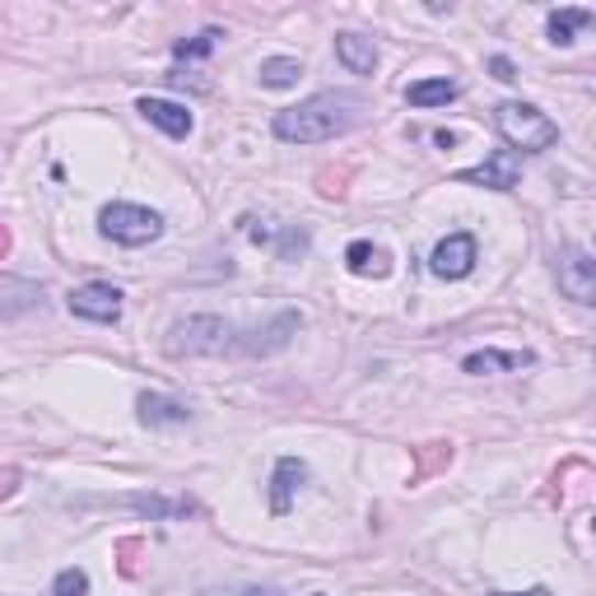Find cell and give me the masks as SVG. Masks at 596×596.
<instances>
[{
  "label": "cell",
  "instance_id": "9c48e42d",
  "mask_svg": "<svg viewBox=\"0 0 596 596\" xmlns=\"http://www.w3.org/2000/svg\"><path fill=\"white\" fill-rule=\"evenodd\" d=\"M335 56H341L354 75H373V66H377L373 37H360V33H341V37H335Z\"/></svg>",
  "mask_w": 596,
  "mask_h": 596
},
{
  "label": "cell",
  "instance_id": "ac0fdd59",
  "mask_svg": "<svg viewBox=\"0 0 596 596\" xmlns=\"http://www.w3.org/2000/svg\"><path fill=\"white\" fill-rule=\"evenodd\" d=\"M214 37H220V33H201L196 43H177V56H206L214 47Z\"/></svg>",
  "mask_w": 596,
  "mask_h": 596
},
{
  "label": "cell",
  "instance_id": "9a60e30c",
  "mask_svg": "<svg viewBox=\"0 0 596 596\" xmlns=\"http://www.w3.org/2000/svg\"><path fill=\"white\" fill-rule=\"evenodd\" d=\"M345 262H350V271H354V275H387L383 252H377V247H368V243H350Z\"/></svg>",
  "mask_w": 596,
  "mask_h": 596
},
{
  "label": "cell",
  "instance_id": "277c9868",
  "mask_svg": "<svg viewBox=\"0 0 596 596\" xmlns=\"http://www.w3.org/2000/svg\"><path fill=\"white\" fill-rule=\"evenodd\" d=\"M70 312L85 317V322H117L122 317V294L112 285H79L70 294Z\"/></svg>",
  "mask_w": 596,
  "mask_h": 596
},
{
  "label": "cell",
  "instance_id": "30bf717a",
  "mask_svg": "<svg viewBox=\"0 0 596 596\" xmlns=\"http://www.w3.org/2000/svg\"><path fill=\"white\" fill-rule=\"evenodd\" d=\"M303 475H308V466L294 462V456H285V462L275 466V499H271L275 512H289L294 508V489L303 485Z\"/></svg>",
  "mask_w": 596,
  "mask_h": 596
},
{
  "label": "cell",
  "instance_id": "5bb4252c",
  "mask_svg": "<svg viewBox=\"0 0 596 596\" xmlns=\"http://www.w3.org/2000/svg\"><path fill=\"white\" fill-rule=\"evenodd\" d=\"M298 75H303V66H298L294 56H275V62L262 66V85H266V89H289Z\"/></svg>",
  "mask_w": 596,
  "mask_h": 596
},
{
  "label": "cell",
  "instance_id": "d6986e66",
  "mask_svg": "<svg viewBox=\"0 0 596 596\" xmlns=\"http://www.w3.org/2000/svg\"><path fill=\"white\" fill-rule=\"evenodd\" d=\"M494 75H499V79H512V62H504V56H494Z\"/></svg>",
  "mask_w": 596,
  "mask_h": 596
},
{
  "label": "cell",
  "instance_id": "3957f363",
  "mask_svg": "<svg viewBox=\"0 0 596 596\" xmlns=\"http://www.w3.org/2000/svg\"><path fill=\"white\" fill-rule=\"evenodd\" d=\"M103 233L112 238V243H122V247H145V243H154V238L164 233V220H158L154 210H145V206H108L103 210Z\"/></svg>",
  "mask_w": 596,
  "mask_h": 596
},
{
  "label": "cell",
  "instance_id": "6da1fadb",
  "mask_svg": "<svg viewBox=\"0 0 596 596\" xmlns=\"http://www.w3.org/2000/svg\"><path fill=\"white\" fill-rule=\"evenodd\" d=\"M354 112L360 103L345 93H317L308 103L298 108H285L275 117V135L289 145H322V141H335L345 126H354Z\"/></svg>",
  "mask_w": 596,
  "mask_h": 596
},
{
  "label": "cell",
  "instance_id": "4fadbf2b",
  "mask_svg": "<svg viewBox=\"0 0 596 596\" xmlns=\"http://www.w3.org/2000/svg\"><path fill=\"white\" fill-rule=\"evenodd\" d=\"M141 420L145 424H183L187 420V406L168 401V396H141Z\"/></svg>",
  "mask_w": 596,
  "mask_h": 596
},
{
  "label": "cell",
  "instance_id": "ba28073f",
  "mask_svg": "<svg viewBox=\"0 0 596 596\" xmlns=\"http://www.w3.org/2000/svg\"><path fill=\"white\" fill-rule=\"evenodd\" d=\"M141 112H145V122L168 131L173 141H183V135L191 131V112L183 103H168V98H141Z\"/></svg>",
  "mask_w": 596,
  "mask_h": 596
},
{
  "label": "cell",
  "instance_id": "8992f818",
  "mask_svg": "<svg viewBox=\"0 0 596 596\" xmlns=\"http://www.w3.org/2000/svg\"><path fill=\"white\" fill-rule=\"evenodd\" d=\"M518 173H522V158L512 150H499L485 168H471V173H456V183H485L494 191H512L518 187Z\"/></svg>",
  "mask_w": 596,
  "mask_h": 596
},
{
  "label": "cell",
  "instance_id": "e0dca14e",
  "mask_svg": "<svg viewBox=\"0 0 596 596\" xmlns=\"http://www.w3.org/2000/svg\"><path fill=\"white\" fill-rule=\"evenodd\" d=\"M89 592V578L79 569H66L62 578H56V596H85Z\"/></svg>",
  "mask_w": 596,
  "mask_h": 596
},
{
  "label": "cell",
  "instance_id": "7a4b0ae2",
  "mask_svg": "<svg viewBox=\"0 0 596 596\" xmlns=\"http://www.w3.org/2000/svg\"><path fill=\"white\" fill-rule=\"evenodd\" d=\"M494 126H499V135L512 145V154L518 150L536 154V150H550L554 141H560V126L531 103H504L499 112H494Z\"/></svg>",
  "mask_w": 596,
  "mask_h": 596
},
{
  "label": "cell",
  "instance_id": "ffe728a7",
  "mask_svg": "<svg viewBox=\"0 0 596 596\" xmlns=\"http://www.w3.org/2000/svg\"><path fill=\"white\" fill-rule=\"evenodd\" d=\"M494 596H550L545 587H531V592H494Z\"/></svg>",
  "mask_w": 596,
  "mask_h": 596
},
{
  "label": "cell",
  "instance_id": "8fae6325",
  "mask_svg": "<svg viewBox=\"0 0 596 596\" xmlns=\"http://www.w3.org/2000/svg\"><path fill=\"white\" fill-rule=\"evenodd\" d=\"M406 98L415 108H439V103H452L456 98V85L452 79H420V85H410Z\"/></svg>",
  "mask_w": 596,
  "mask_h": 596
},
{
  "label": "cell",
  "instance_id": "52a82bcc",
  "mask_svg": "<svg viewBox=\"0 0 596 596\" xmlns=\"http://www.w3.org/2000/svg\"><path fill=\"white\" fill-rule=\"evenodd\" d=\"M560 289L569 298H578V303H592L596 294V262L587 252H573L569 262H560Z\"/></svg>",
  "mask_w": 596,
  "mask_h": 596
},
{
  "label": "cell",
  "instance_id": "5b68a950",
  "mask_svg": "<svg viewBox=\"0 0 596 596\" xmlns=\"http://www.w3.org/2000/svg\"><path fill=\"white\" fill-rule=\"evenodd\" d=\"M471 266H475L471 233H452L439 243V252H433V275H443V280H462V275H471Z\"/></svg>",
  "mask_w": 596,
  "mask_h": 596
},
{
  "label": "cell",
  "instance_id": "2e32d148",
  "mask_svg": "<svg viewBox=\"0 0 596 596\" xmlns=\"http://www.w3.org/2000/svg\"><path fill=\"white\" fill-rule=\"evenodd\" d=\"M592 14L587 10H554L550 14V37L554 43H573V29H587Z\"/></svg>",
  "mask_w": 596,
  "mask_h": 596
},
{
  "label": "cell",
  "instance_id": "7c38bea8",
  "mask_svg": "<svg viewBox=\"0 0 596 596\" xmlns=\"http://www.w3.org/2000/svg\"><path fill=\"white\" fill-rule=\"evenodd\" d=\"M531 354H499V350H485V354H471L466 360V373H508V368H527Z\"/></svg>",
  "mask_w": 596,
  "mask_h": 596
}]
</instances>
